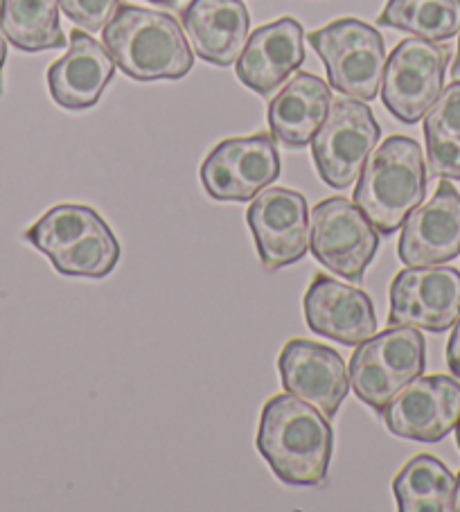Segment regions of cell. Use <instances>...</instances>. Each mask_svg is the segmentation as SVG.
Wrapping results in <instances>:
<instances>
[{"instance_id": "cell-1", "label": "cell", "mask_w": 460, "mask_h": 512, "mask_svg": "<svg viewBox=\"0 0 460 512\" xmlns=\"http://www.w3.org/2000/svg\"><path fill=\"white\" fill-rule=\"evenodd\" d=\"M334 431L321 411L305 400L280 393L264 404L258 452L287 485H321L327 479Z\"/></svg>"}, {"instance_id": "cell-2", "label": "cell", "mask_w": 460, "mask_h": 512, "mask_svg": "<svg viewBox=\"0 0 460 512\" xmlns=\"http://www.w3.org/2000/svg\"><path fill=\"white\" fill-rule=\"evenodd\" d=\"M104 48L122 73L138 82L181 79L194 66V52L172 14L118 5L104 25Z\"/></svg>"}, {"instance_id": "cell-3", "label": "cell", "mask_w": 460, "mask_h": 512, "mask_svg": "<svg viewBox=\"0 0 460 512\" xmlns=\"http://www.w3.org/2000/svg\"><path fill=\"white\" fill-rule=\"evenodd\" d=\"M427 197V163L409 136H391L368 156L359 176L355 203L379 233L400 231Z\"/></svg>"}, {"instance_id": "cell-4", "label": "cell", "mask_w": 460, "mask_h": 512, "mask_svg": "<svg viewBox=\"0 0 460 512\" xmlns=\"http://www.w3.org/2000/svg\"><path fill=\"white\" fill-rule=\"evenodd\" d=\"M424 366L427 343L422 332L409 325H391L359 343L348 377L359 400L382 413L406 384L424 373Z\"/></svg>"}, {"instance_id": "cell-5", "label": "cell", "mask_w": 460, "mask_h": 512, "mask_svg": "<svg viewBox=\"0 0 460 512\" xmlns=\"http://www.w3.org/2000/svg\"><path fill=\"white\" fill-rule=\"evenodd\" d=\"M307 39L323 59L332 88L350 100H375L384 79L386 46L373 25L348 16L309 32Z\"/></svg>"}, {"instance_id": "cell-6", "label": "cell", "mask_w": 460, "mask_h": 512, "mask_svg": "<svg viewBox=\"0 0 460 512\" xmlns=\"http://www.w3.org/2000/svg\"><path fill=\"white\" fill-rule=\"evenodd\" d=\"M309 249L325 269L352 285H361L379 251V231L355 201L332 197L312 210Z\"/></svg>"}, {"instance_id": "cell-7", "label": "cell", "mask_w": 460, "mask_h": 512, "mask_svg": "<svg viewBox=\"0 0 460 512\" xmlns=\"http://www.w3.org/2000/svg\"><path fill=\"white\" fill-rule=\"evenodd\" d=\"M379 136L382 127L368 104L350 97L334 100L323 127L312 140L314 165L323 183L334 190L350 188L364 172Z\"/></svg>"}, {"instance_id": "cell-8", "label": "cell", "mask_w": 460, "mask_h": 512, "mask_svg": "<svg viewBox=\"0 0 460 512\" xmlns=\"http://www.w3.org/2000/svg\"><path fill=\"white\" fill-rule=\"evenodd\" d=\"M449 46L420 37L397 43L382 79L384 107L404 125L420 122L445 86Z\"/></svg>"}, {"instance_id": "cell-9", "label": "cell", "mask_w": 460, "mask_h": 512, "mask_svg": "<svg viewBox=\"0 0 460 512\" xmlns=\"http://www.w3.org/2000/svg\"><path fill=\"white\" fill-rule=\"evenodd\" d=\"M280 176L276 140L267 134L228 138L201 165V183L217 201H249Z\"/></svg>"}, {"instance_id": "cell-10", "label": "cell", "mask_w": 460, "mask_h": 512, "mask_svg": "<svg viewBox=\"0 0 460 512\" xmlns=\"http://www.w3.org/2000/svg\"><path fill=\"white\" fill-rule=\"evenodd\" d=\"M388 323L445 332L460 321V271L454 267H409L391 282Z\"/></svg>"}, {"instance_id": "cell-11", "label": "cell", "mask_w": 460, "mask_h": 512, "mask_svg": "<svg viewBox=\"0 0 460 512\" xmlns=\"http://www.w3.org/2000/svg\"><path fill=\"white\" fill-rule=\"evenodd\" d=\"M382 413L391 434L418 443H440L460 425V384L447 375H420Z\"/></svg>"}, {"instance_id": "cell-12", "label": "cell", "mask_w": 460, "mask_h": 512, "mask_svg": "<svg viewBox=\"0 0 460 512\" xmlns=\"http://www.w3.org/2000/svg\"><path fill=\"white\" fill-rule=\"evenodd\" d=\"M246 224L262 264L271 271L291 267L309 251V210L296 190L264 188L255 194Z\"/></svg>"}, {"instance_id": "cell-13", "label": "cell", "mask_w": 460, "mask_h": 512, "mask_svg": "<svg viewBox=\"0 0 460 512\" xmlns=\"http://www.w3.org/2000/svg\"><path fill=\"white\" fill-rule=\"evenodd\" d=\"M278 370L287 393L312 404L325 418L339 413L348 395L350 377L343 357L334 348L307 339H291L280 352Z\"/></svg>"}, {"instance_id": "cell-14", "label": "cell", "mask_w": 460, "mask_h": 512, "mask_svg": "<svg viewBox=\"0 0 460 512\" xmlns=\"http://www.w3.org/2000/svg\"><path fill=\"white\" fill-rule=\"evenodd\" d=\"M397 255L406 267H433L460 255V192L442 179L436 194L402 224Z\"/></svg>"}, {"instance_id": "cell-15", "label": "cell", "mask_w": 460, "mask_h": 512, "mask_svg": "<svg viewBox=\"0 0 460 512\" xmlns=\"http://www.w3.org/2000/svg\"><path fill=\"white\" fill-rule=\"evenodd\" d=\"M307 328L343 346H359L377 332L375 305L366 291L343 285L325 273L314 276L303 298Z\"/></svg>"}, {"instance_id": "cell-16", "label": "cell", "mask_w": 460, "mask_h": 512, "mask_svg": "<svg viewBox=\"0 0 460 512\" xmlns=\"http://www.w3.org/2000/svg\"><path fill=\"white\" fill-rule=\"evenodd\" d=\"M305 61L303 25L291 16L255 30L242 55L237 57L235 73L244 86L260 95H271L287 82L289 75Z\"/></svg>"}, {"instance_id": "cell-17", "label": "cell", "mask_w": 460, "mask_h": 512, "mask_svg": "<svg viewBox=\"0 0 460 512\" xmlns=\"http://www.w3.org/2000/svg\"><path fill=\"white\" fill-rule=\"evenodd\" d=\"M115 75V61L100 41L82 30L70 32L68 52L48 68V88L61 109L84 111L100 102Z\"/></svg>"}, {"instance_id": "cell-18", "label": "cell", "mask_w": 460, "mask_h": 512, "mask_svg": "<svg viewBox=\"0 0 460 512\" xmlns=\"http://www.w3.org/2000/svg\"><path fill=\"white\" fill-rule=\"evenodd\" d=\"M181 21L194 55L221 68L235 64L249 41L251 16L242 0H190Z\"/></svg>"}, {"instance_id": "cell-19", "label": "cell", "mask_w": 460, "mask_h": 512, "mask_svg": "<svg viewBox=\"0 0 460 512\" xmlns=\"http://www.w3.org/2000/svg\"><path fill=\"white\" fill-rule=\"evenodd\" d=\"M332 107V91L321 77L296 73L273 97L267 111L273 140L298 149L314 140Z\"/></svg>"}, {"instance_id": "cell-20", "label": "cell", "mask_w": 460, "mask_h": 512, "mask_svg": "<svg viewBox=\"0 0 460 512\" xmlns=\"http://www.w3.org/2000/svg\"><path fill=\"white\" fill-rule=\"evenodd\" d=\"M454 492V474L431 454L411 458L393 481L397 508L402 512H449L454 510Z\"/></svg>"}, {"instance_id": "cell-21", "label": "cell", "mask_w": 460, "mask_h": 512, "mask_svg": "<svg viewBox=\"0 0 460 512\" xmlns=\"http://www.w3.org/2000/svg\"><path fill=\"white\" fill-rule=\"evenodd\" d=\"M0 32L16 50L43 52L66 46L59 0H0Z\"/></svg>"}, {"instance_id": "cell-22", "label": "cell", "mask_w": 460, "mask_h": 512, "mask_svg": "<svg viewBox=\"0 0 460 512\" xmlns=\"http://www.w3.org/2000/svg\"><path fill=\"white\" fill-rule=\"evenodd\" d=\"M429 170L438 179L460 181V82L442 88L424 116Z\"/></svg>"}, {"instance_id": "cell-23", "label": "cell", "mask_w": 460, "mask_h": 512, "mask_svg": "<svg viewBox=\"0 0 460 512\" xmlns=\"http://www.w3.org/2000/svg\"><path fill=\"white\" fill-rule=\"evenodd\" d=\"M377 23L427 41H449L460 32V0H388Z\"/></svg>"}, {"instance_id": "cell-24", "label": "cell", "mask_w": 460, "mask_h": 512, "mask_svg": "<svg viewBox=\"0 0 460 512\" xmlns=\"http://www.w3.org/2000/svg\"><path fill=\"white\" fill-rule=\"evenodd\" d=\"M102 224L104 219L91 206L61 203V206L50 208L37 224L25 231V240L50 258L59 251H66L68 246H73L86 233H91L93 228Z\"/></svg>"}, {"instance_id": "cell-25", "label": "cell", "mask_w": 460, "mask_h": 512, "mask_svg": "<svg viewBox=\"0 0 460 512\" xmlns=\"http://www.w3.org/2000/svg\"><path fill=\"white\" fill-rule=\"evenodd\" d=\"M120 242L113 235L109 224H102L86 233L82 240H77L66 251L50 255L52 267L64 276L79 278H104L118 267L120 262Z\"/></svg>"}, {"instance_id": "cell-26", "label": "cell", "mask_w": 460, "mask_h": 512, "mask_svg": "<svg viewBox=\"0 0 460 512\" xmlns=\"http://www.w3.org/2000/svg\"><path fill=\"white\" fill-rule=\"evenodd\" d=\"M70 21L86 32H100L118 10L120 0H59Z\"/></svg>"}, {"instance_id": "cell-27", "label": "cell", "mask_w": 460, "mask_h": 512, "mask_svg": "<svg viewBox=\"0 0 460 512\" xmlns=\"http://www.w3.org/2000/svg\"><path fill=\"white\" fill-rule=\"evenodd\" d=\"M447 366L451 375L460 379V321L454 325V332H451L449 343H447Z\"/></svg>"}, {"instance_id": "cell-28", "label": "cell", "mask_w": 460, "mask_h": 512, "mask_svg": "<svg viewBox=\"0 0 460 512\" xmlns=\"http://www.w3.org/2000/svg\"><path fill=\"white\" fill-rule=\"evenodd\" d=\"M5 61H7V43L3 32H0V93H3V68H5Z\"/></svg>"}, {"instance_id": "cell-29", "label": "cell", "mask_w": 460, "mask_h": 512, "mask_svg": "<svg viewBox=\"0 0 460 512\" xmlns=\"http://www.w3.org/2000/svg\"><path fill=\"white\" fill-rule=\"evenodd\" d=\"M451 77H454V82H460V39H458L456 61H454V66H451Z\"/></svg>"}, {"instance_id": "cell-30", "label": "cell", "mask_w": 460, "mask_h": 512, "mask_svg": "<svg viewBox=\"0 0 460 512\" xmlns=\"http://www.w3.org/2000/svg\"><path fill=\"white\" fill-rule=\"evenodd\" d=\"M454 510L460 512V474L456 479V492H454Z\"/></svg>"}, {"instance_id": "cell-31", "label": "cell", "mask_w": 460, "mask_h": 512, "mask_svg": "<svg viewBox=\"0 0 460 512\" xmlns=\"http://www.w3.org/2000/svg\"><path fill=\"white\" fill-rule=\"evenodd\" d=\"M147 3H154V5H170L174 0H147Z\"/></svg>"}, {"instance_id": "cell-32", "label": "cell", "mask_w": 460, "mask_h": 512, "mask_svg": "<svg viewBox=\"0 0 460 512\" xmlns=\"http://www.w3.org/2000/svg\"><path fill=\"white\" fill-rule=\"evenodd\" d=\"M456 443H458V447H460V425L456 427Z\"/></svg>"}]
</instances>
